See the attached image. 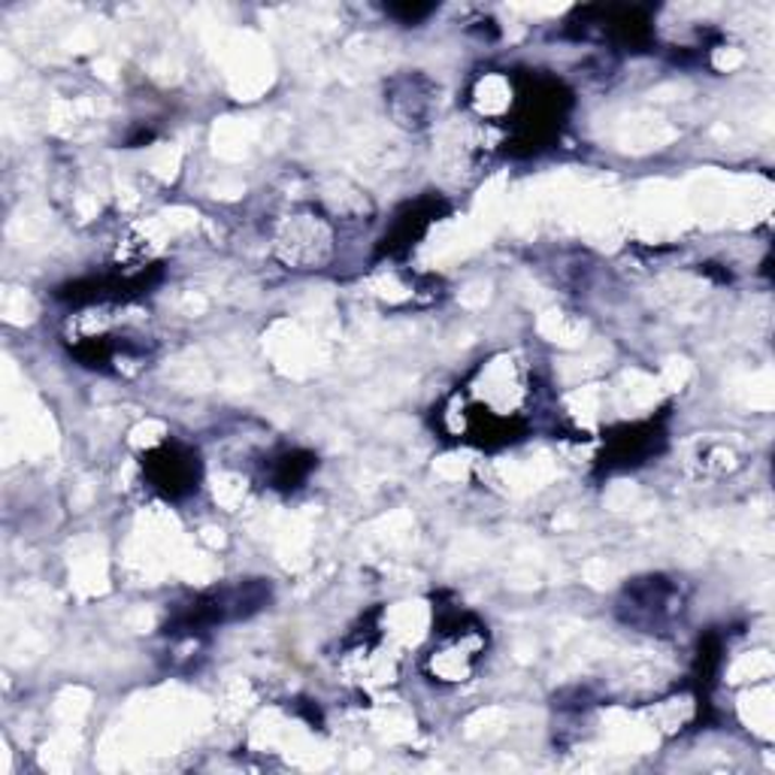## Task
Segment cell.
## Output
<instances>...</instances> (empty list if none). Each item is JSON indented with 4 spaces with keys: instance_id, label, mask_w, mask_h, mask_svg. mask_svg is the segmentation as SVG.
<instances>
[{
    "instance_id": "obj_1",
    "label": "cell",
    "mask_w": 775,
    "mask_h": 775,
    "mask_svg": "<svg viewBox=\"0 0 775 775\" xmlns=\"http://www.w3.org/2000/svg\"><path fill=\"white\" fill-rule=\"evenodd\" d=\"M152 479L167 493H179L195 479V464L188 454H179L176 449H161L152 458Z\"/></svg>"
}]
</instances>
